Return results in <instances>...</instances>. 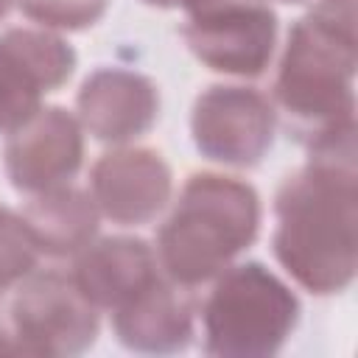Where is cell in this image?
<instances>
[{
  "mask_svg": "<svg viewBox=\"0 0 358 358\" xmlns=\"http://www.w3.org/2000/svg\"><path fill=\"white\" fill-rule=\"evenodd\" d=\"M355 0H316L285 39L274 112L308 148H355Z\"/></svg>",
  "mask_w": 358,
  "mask_h": 358,
  "instance_id": "6da1fadb",
  "label": "cell"
},
{
  "mask_svg": "<svg viewBox=\"0 0 358 358\" xmlns=\"http://www.w3.org/2000/svg\"><path fill=\"white\" fill-rule=\"evenodd\" d=\"M358 171L352 151L308 154L274 193L271 252L285 274L316 296L341 294L358 268Z\"/></svg>",
  "mask_w": 358,
  "mask_h": 358,
  "instance_id": "7a4b0ae2",
  "label": "cell"
},
{
  "mask_svg": "<svg viewBox=\"0 0 358 358\" xmlns=\"http://www.w3.org/2000/svg\"><path fill=\"white\" fill-rule=\"evenodd\" d=\"M257 190L227 173L196 171L157 229L159 271L179 288L196 291L221 274L260 232Z\"/></svg>",
  "mask_w": 358,
  "mask_h": 358,
  "instance_id": "3957f363",
  "label": "cell"
},
{
  "mask_svg": "<svg viewBox=\"0 0 358 358\" xmlns=\"http://www.w3.org/2000/svg\"><path fill=\"white\" fill-rule=\"evenodd\" d=\"M299 322L296 294L263 263H229L201 302V350L221 358H268Z\"/></svg>",
  "mask_w": 358,
  "mask_h": 358,
  "instance_id": "277c9868",
  "label": "cell"
},
{
  "mask_svg": "<svg viewBox=\"0 0 358 358\" xmlns=\"http://www.w3.org/2000/svg\"><path fill=\"white\" fill-rule=\"evenodd\" d=\"M101 330L98 308L64 271H31L17 282L0 327V355H81Z\"/></svg>",
  "mask_w": 358,
  "mask_h": 358,
  "instance_id": "5b68a950",
  "label": "cell"
},
{
  "mask_svg": "<svg viewBox=\"0 0 358 358\" xmlns=\"http://www.w3.org/2000/svg\"><path fill=\"white\" fill-rule=\"evenodd\" d=\"M182 36L213 73L257 78L277 45V14L268 0H185Z\"/></svg>",
  "mask_w": 358,
  "mask_h": 358,
  "instance_id": "8992f818",
  "label": "cell"
},
{
  "mask_svg": "<svg viewBox=\"0 0 358 358\" xmlns=\"http://www.w3.org/2000/svg\"><path fill=\"white\" fill-rule=\"evenodd\" d=\"M271 101L243 84H213L193 101L190 137L196 151L218 165L255 168L274 145Z\"/></svg>",
  "mask_w": 358,
  "mask_h": 358,
  "instance_id": "52a82bcc",
  "label": "cell"
},
{
  "mask_svg": "<svg viewBox=\"0 0 358 358\" xmlns=\"http://www.w3.org/2000/svg\"><path fill=\"white\" fill-rule=\"evenodd\" d=\"M76 50L48 28H8L0 34V134L28 120L48 92L76 73Z\"/></svg>",
  "mask_w": 358,
  "mask_h": 358,
  "instance_id": "ba28073f",
  "label": "cell"
},
{
  "mask_svg": "<svg viewBox=\"0 0 358 358\" xmlns=\"http://www.w3.org/2000/svg\"><path fill=\"white\" fill-rule=\"evenodd\" d=\"M84 162V129L64 106H39L8 131L3 168L14 190L34 196L67 185Z\"/></svg>",
  "mask_w": 358,
  "mask_h": 358,
  "instance_id": "9c48e42d",
  "label": "cell"
},
{
  "mask_svg": "<svg viewBox=\"0 0 358 358\" xmlns=\"http://www.w3.org/2000/svg\"><path fill=\"white\" fill-rule=\"evenodd\" d=\"M173 173L159 151L117 145L101 154L90 171V196L103 218L117 227L154 221L171 201Z\"/></svg>",
  "mask_w": 358,
  "mask_h": 358,
  "instance_id": "30bf717a",
  "label": "cell"
},
{
  "mask_svg": "<svg viewBox=\"0 0 358 358\" xmlns=\"http://www.w3.org/2000/svg\"><path fill=\"white\" fill-rule=\"evenodd\" d=\"M76 117L98 143L126 145L157 123L159 90L137 70L98 67L78 87Z\"/></svg>",
  "mask_w": 358,
  "mask_h": 358,
  "instance_id": "8fae6325",
  "label": "cell"
},
{
  "mask_svg": "<svg viewBox=\"0 0 358 358\" xmlns=\"http://www.w3.org/2000/svg\"><path fill=\"white\" fill-rule=\"evenodd\" d=\"M70 277L98 310H115L137 291L162 277L157 252L131 235L90 241L76 257Z\"/></svg>",
  "mask_w": 358,
  "mask_h": 358,
  "instance_id": "7c38bea8",
  "label": "cell"
},
{
  "mask_svg": "<svg viewBox=\"0 0 358 358\" xmlns=\"http://www.w3.org/2000/svg\"><path fill=\"white\" fill-rule=\"evenodd\" d=\"M165 274L112 310V330L126 350L168 355L193 338V302Z\"/></svg>",
  "mask_w": 358,
  "mask_h": 358,
  "instance_id": "4fadbf2b",
  "label": "cell"
},
{
  "mask_svg": "<svg viewBox=\"0 0 358 358\" xmlns=\"http://www.w3.org/2000/svg\"><path fill=\"white\" fill-rule=\"evenodd\" d=\"M25 229L39 252V257H76L98 235L101 213L90 193L81 187L59 185L34 193L20 210Z\"/></svg>",
  "mask_w": 358,
  "mask_h": 358,
  "instance_id": "5bb4252c",
  "label": "cell"
},
{
  "mask_svg": "<svg viewBox=\"0 0 358 358\" xmlns=\"http://www.w3.org/2000/svg\"><path fill=\"white\" fill-rule=\"evenodd\" d=\"M39 252L20 213L0 204V291L17 285L36 268Z\"/></svg>",
  "mask_w": 358,
  "mask_h": 358,
  "instance_id": "9a60e30c",
  "label": "cell"
},
{
  "mask_svg": "<svg viewBox=\"0 0 358 358\" xmlns=\"http://www.w3.org/2000/svg\"><path fill=\"white\" fill-rule=\"evenodd\" d=\"M17 6L48 31H84L103 17L109 0H17Z\"/></svg>",
  "mask_w": 358,
  "mask_h": 358,
  "instance_id": "2e32d148",
  "label": "cell"
},
{
  "mask_svg": "<svg viewBox=\"0 0 358 358\" xmlns=\"http://www.w3.org/2000/svg\"><path fill=\"white\" fill-rule=\"evenodd\" d=\"M145 6H154V8H182L185 0H140Z\"/></svg>",
  "mask_w": 358,
  "mask_h": 358,
  "instance_id": "e0dca14e",
  "label": "cell"
},
{
  "mask_svg": "<svg viewBox=\"0 0 358 358\" xmlns=\"http://www.w3.org/2000/svg\"><path fill=\"white\" fill-rule=\"evenodd\" d=\"M17 6V0H0V22L8 17V11Z\"/></svg>",
  "mask_w": 358,
  "mask_h": 358,
  "instance_id": "ac0fdd59",
  "label": "cell"
},
{
  "mask_svg": "<svg viewBox=\"0 0 358 358\" xmlns=\"http://www.w3.org/2000/svg\"><path fill=\"white\" fill-rule=\"evenodd\" d=\"M280 3H302V0H280Z\"/></svg>",
  "mask_w": 358,
  "mask_h": 358,
  "instance_id": "d6986e66",
  "label": "cell"
}]
</instances>
